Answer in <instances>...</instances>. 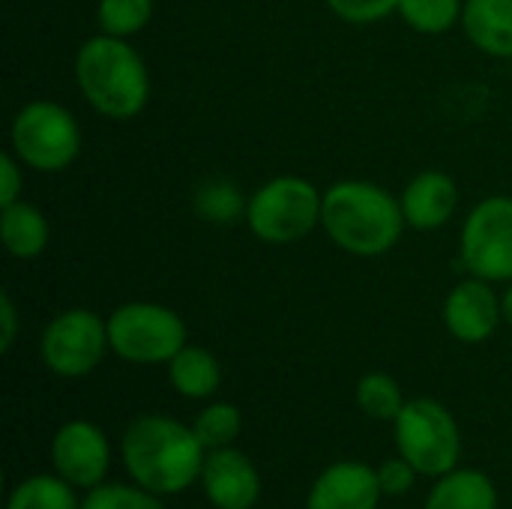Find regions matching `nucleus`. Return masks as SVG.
Returning <instances> with one entry per match:
<instances>
[{
    "label": "nucleus",
    "mask_w": 512,
    "mask_h": 509,
    "mask_svg": "<svg viewBox=\"0 0 512 509\" xmlns=\"http://www.w3.org/2000/svg\"><path fill=\"white\" fill-rule=\"evenodd\" d=\"M120 456L132 483L168 498L201 480L207 450L192 426L165 414H141L126 426Z\"/></svg>",
    "instance_id": "f257e3e1"
},
{
    "label": "nucleus",
    "mask_w": 512,
    "mask_h": 509,
    "mask_svg": "<svg viewBox=\"0 0 512 509\" xmlns=\"http://www.w3.org/2000/svg\"><path fill=\"white\" fill-rule=\"evenodd\" d=\"M402 201L369 180H339L324 192L321 228L348 255L378 258L390 252L405 231Z\"/></svg>",
    "instance_id": "f03ea898"
},
{
    "label": "nucleus",
    "mask_w": 512,
    "mask_h": 509,
    "mask_svg": "<svg viewBox=\"0 0 512 509\" xmlns=\"http://www.w3.org/2000/svg\"><path fill=\"white\" fill-rule=\"evenodd\" d=\"M75 81L90 108L111 120L141 114L150 99L147 63L126 39L111 33H96L78 48Z\"/></svg>",
    "instance_id": "7ed1b4c3"
},
{
    "label": "nucleus",
    "mask_w": 512,
    "mask_h": 509,
    "mask_svg": "<svg viewBox=\"0 0 512 509\" xmlns=\"http://www.w3.org/2000/svg\"><path fill=\"white\" fill-rule=\"evenodd\" d=\"M321 204L324 192H318L312 180L285 174L252 192L246 201V222L258 240L270 246H288L300 243L321 225Z\"/></svg>",
    "instance_id": "20e7f679"
},
{
    "label": "nucleus",
    "mask_w": 512,
    "mask_h": 509,
    "mask_svg": "<svg viewBox=\"0 0 512 509\" xmlns=\"http://www.w3.org/2000/svg\"><path fill=\"white\" fill-rule=\"evenodd\" d=\"M396 450L414 465L420 477H444L459 468L462 435L459 423L438 399H408L402 414L393 420Z\"/></svg>",
    "instance_id": "39448f33"
},
{
    "label": "nucleus",
    "mask_w": 512,
    "mask_h": 509,
    "mask_svg": "<svg viewBox=\"0 0 512 509\" xmlns=\"http://www.w3.org/2000/svg\"><path fill=\"white\" fill-rule=\"evenodd\" d=\"M12 153L33 171L57 174L78 159L81 129L72 111L51 99H33L18 108L12 129Z\"/></svg>",
    "instance_id": "423d86ee"
},
{
    "label": "nucleus",
    "mask_w": 512,
    "mask_h": 509,
    "mask_svg": "<svg viewBox=\"0 0 512 509\" xmlns=\"http://www.w3.org/2000/svg\"><path fill=\"white\" fill-rule=\"evenodd\" d=\"M111 351L135 366L171 363V357L186 348L183 318L159 303H126L108 318Z\"/></svg>",
    "instance_id": "0eeeda50"
},
{
    "label": "nucleus",
    "mask_w": 512,
    "mask_h": 509,
    "mask_svg": "<svg viewBox=\"0 0 512 509\" xmlns=\"http://www.w3.org/2000/svg\"><path fill=\"white\" fill-rule=\"evenodd\" d=\"M108 351V321L90 309H66L54 315L39 339V357L57 378L90 375Z\"/></svg>",
    "instance_id": "6e6552de"
},
{
    "label": "nucleus",
    "mask_w": 512,
    "mask_h": 509,
    "mask_svg": "<svg viewBox=\"0 0 512 509\" xmlns=\"http://www.w3.org/2000/svg\"><path fill=\"white\" fill-rule=\"evenodd\" d=\"M462 264L486 282H512V198H483L462 225Z\"/></svg>",
    "instance_id": "1a4fd4ad"
},
{
    "label": "nucleus",
    "mask_w": 512,
    "mask_h": 509,
    "mask_svg": "<svg viewBox=\"0 0 512 509\" xmlns=\"http://www.w3.org/2000/svg\"><path fill=\"white\" fill-rule=\"evenodd\" d=\"M51 468L72 489H96L111 468V444L105 432L90 420H69L54 432Z\"/></svg>",
    "instance_id": "9d476101"
},
{
    "label": "nucleus",
    "mask_w": 512,
    "mask_h": 509,
    "mask_svg": "<svg viewBox=\"0 0 512 509\" xmlns=\"http://www.w3.org/2000/svg\"><path fill=\"white\" fill-rule=\"evenodd\" d=\"M504 321V303L486 279L459 282L444 300V324L453 339L465 345H480L495 336Z\"/></svg>",
    "instance_id": "9b49d317"
},
{
    "label": "nucleus",
    "mask_w": 512,
    "mask_h": 509,
    "mask_svg": "<svg viewBox=\"0 0 512 509\" xmlns=\"http://www.w3.org/2000/svg\"><path fill=\"white\" fill-rule=\"evenodd\" d=\"M201 486L213 509H255L264 489L255 462L234 447L207 450Z\"/></svg>",
    "instance_id": "f8f14e48"
},
{
    "label": "nucleus",
    "mask_w": 512,
    "mask_h": 509,
    "mask_svg": "<svg viewBox=\"0 0 512 509\" xmlns=\"http://www.w3.org/2000/svg\"><path fill=\"white\" fill-rule=\"evenodd\" d=\"M381 498L375 468L366 462H336L312 483L306 509H378Z\"/></svg>",
    "instance_id": "ddd939ff"
},
{
    "label": "nucleus",
    "mask_w": 512,
    "mask_h": 509,
    "mask_svg": "<svg viewBox=\"0 0 512 509\" xmlns=\"http://www.w3.org/2000/svg\"><path fill=\"white\" fill-rule=\"evenodd\" d=\"M408 228L438 231L459 207V186L447 171H420L399 195Z\"/></svg>",
    "instance_id": "4468645a"
},
{
    "label": "nucleus",
    "mask_w": 512,
    "mask_h": 509,
    "mask_svg": "<svg viewBox=\"0 0 512 509\" xmlns=\"http://www.w3.org/2000/svg\"><path fill=\"white\" fill-rule=\"evenodd\" d=\"M462 27L489 57H512V0H465Z\"/></svg>",
    "instance_id": "2eb2a0df"
},
{
    "label": "nucleus",
    "mask_w": 512,
    "mask_h": 509,
    "mask_svg": "<svg viewBox=\"0 0 512 509\" xmlns=\"http://www.w3.org/2000/svg\"><path fill=\"white\" fill-rule=\"evenodd\" d=\"M0 234H3V246L12 258L30 261L48 249L51 231H48L45 213L21 198L15 204L0 207Z\"/></svg>",
    "instance_id": "dca6fc26"
},
{
    "label": "nucleus",
    "mask_w": 512,
    "mask_h": 509,
    "mask_svg": "<svg viewBox=\"0 0 512 509\" xmlns=\"http://www.w3.org/2000/svg\"><path fill=\"white\" fill-rule=\"evenodd\" d=\"M423 509H498V489L483 471L456 468L438 477Z\"/></svg>",
    "instance_id": "f3484780"
},
{
    "label": "nucleus",
    "mask_w": 512,
    "mask_h": 509,
    "mask_svg": "<svg viewBox=\"0 0 512 509\" xmlns=\"http://www.w3.org/2000/svg\"><path fill=\"white\" fill-rule=\"evenodd\" d=\"M168 381L183 399H210L222 384V366L207 348L186 345L171 357Z\"/></svg>",
    "instance_id": "a211bd4d"
},
{
    "label": "nucleus",
    "mask_w": 512,
    "mask_h": 509,
    "mask_svg": "<svg viewBox=\"0 0 512 509\" xmlns=\"http://www.w3.org/2000/svg\"><path fill=\"white\" fill-rule=\"evenodd\" d=\"M6 509H81L75 489L57 474H36L21 480L12 492Z\"/></svg>",
    "instance_id": "6ab92c4d"
},
{
    "label": "nucleus",
    "mask_w": 512,
    "mask_h": 509,
    "mask_svg": "<svg viewBox=\"0 0 512 509\" xmlns=\"http://www.w3.org/2000/svg\"><path fill=\"white\" fill-rule=\"evenodd\" d=\"M354 399H357V408L372 417V420H381V423H393L402 408H405V396H402V387L393 375L387 372H369L360 378L357 390H354Z\"/></svg>",
    "instance_id": "aec40b11"
},
{
    "label": "nucleus",
    "mask_w": 512,
    "mask_h": 509,
    "mask_svg": "<svg viewBox=\"0 0 512 509\" xmlns=\"http://www.w3.org/2000/svg\"><path fill=\"white\" fill-rule=\"evenodd\" d=\"M465 0H399V15L408 27L426 36H441L462 21Z\"/></svg>",
    "instance_id": "412c9836"
},
{
    "label": "nucleus",
    "mask_w": 512,
    "mask_h": 509,
    "mask_svg": "<svg viewBox=\"0 0 512 509\" xmlns=\"http://www.w3.org/2000/svg\"><path fill=\"white\" fill-rule=\"evenodd\" d=\"M198 441L204 444V450H222L231 447L240 432H243V414L237 405L231 402H210L192 423Z\"/></svg>",
    "instance_id": "4be33fe9"
},
{
    "label": "nucleus",
    "mask_w": 512,
    "mask_h": 509,
    "mask_svg": "<svg viewBox=\"0 0 512 509\" xmlns=\"http://www.w3.org/2000/svg\"><path fill=\"white\" fill-rule=\"evenodd\" d=\"M153 15V0H99L96 6V21L102 33L129 39L138 30L147 27Z\"/></svg>",
    "instance_id": "5701e85b"
},
{
    "label": "nucleus",
    "mask_w": 512,
    "mask_h": 509,
    "mask_svg": "<svg viewBox=\"0 0 512 509\" xmlns=\"http://www.w3.org/2000/svg\"><path fill=\"white\" fill-rule=\"evenodd\" d=\"M81 509H165V504L159 495L141 489L138 483H102L84 495Z\"/></svg>",
    "instance_id": "b1692460"
},
{
    "label": "nucleus",
    "mask_w": 512,
    "mask_h": 509,
    "mask_svg": "<svg viewBox=\"0 0 512 509\" xmlns=\"http://www.w3.org/2000/svg\"><path fill=\"white\" fill-rule=\"evenodd\" d=\"M195 207L207 222H234L237 213L243 210L240 192L225 183V180H210L198 189L195 195Z\"/></svg>",
    "instance_id": "393cba45"
},
{
    "label": "nucleus",
    "mask_w": 512,
    "mask_h": 509,
    "mask_svg": "<svg viewBox=\"0 0 512 509\" xmlns=\"http://www.w3.org/2000/svg\"><path fill=\"white\" fill-rule=\"evenodd\" d=\"M327 6L348 24H375L399 9V0H327Z\"/></svg>",
    "instance_id": "a878e982"
},
{
    "label": "nucleus",
    "mask_w": 512,
    "mask_h": 509,
    "mask_svg": "<svg viewBox=\"0 0 512 509\" xmlns=\"http://www.w3.org/2000/svg\"><path fill=\"white\" fill-rule=\"evenodd\" d=\"M378 483H381V492L387 495V498H402V495H408L411 489H414V483H417V471H414V465L411 462H405L402 456L399 459H387V462H381L378 468Z\"/></svg>",
    "instance_id": "bb28decb"
},
{
    "label": "nucleus",
    "mask_w": 512,
    "mask_h": 509,
    "mask_svg": "<svg viewBox=\"0 0 512 509\" xmlns=\"http://www.w3.org/2000/svg\"><path fill=\"white\" fill-rule=\"evenodd\" d=\"M21 168H24V162L12 150L0 153V207L21 201V189H24Z\"/></svg>",
    "instance_id": "cd10ccee"
},
{
    "label": "nucleus",
    "mask_w": 512,
    "mask_h": 509,
    "mask_svg": "<svg viewBox=\"0 0 512 509\" xmlns=\"http://www.w3.org/2000/svg\"><path fill=\"white\" fill-rule=\"evenodd\" d=\"M15 336H18V309L12 303V297L3 291L0 294V351H12L15 345Z\"/></svg>",
    "instance_id": "c85d7f7f"
},
{
    "label": "nucleus",
    "mask_w": 512,
    "mask_h": 509,
    "mask_svg": "<svg viewBox=\"0 0 512 509\" xmlns=\"http://www.w3.org/2000/svg\"><path fill=\"white\" fill-rule=\"evenodd\" d=\"M501 303H504V321L512 327V282L510 288L504 291V297H501Z\"/></svg>",
    "instance_id": "c756f323"
}]
</instances>
